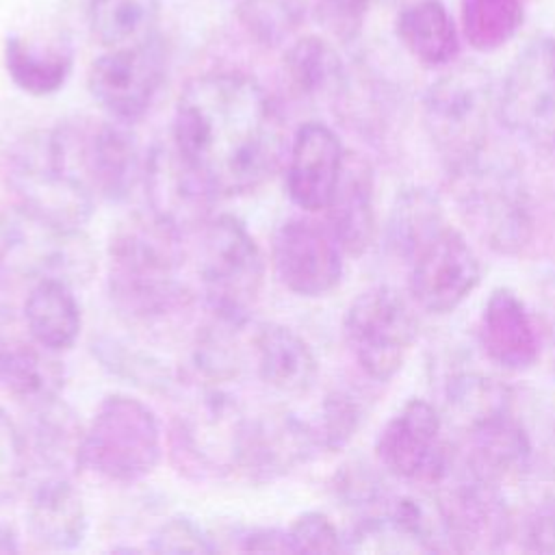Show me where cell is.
I'll use <instances>...</instances> for the list:
<instances>
[{
    "mask_svg": "<svg viewBox=\"0 0 555 555\" xmlns=\"http://www.w3.org/2000/svg\"><path fill=\"white\" fill-rule=\"evenodd\" d=\"M169 137L217 197L254 193L286 152L278 108L262 85L241 72L191 78L178 95Z\"/></svg>",
    "mask_w": 555,
    "mask_h": 555,
    "instance_id": "cell-1",
    "label": "cell"
},
{
    "mask_svg": "<svg viewBox=\"0 0 555 555\" xmlns=\"http://www.w3.org/2000/svg\"><path fill=\"white\" fill-rule=\"evenodd\" d=\"M26 531L43 548L69 551L87 535V509L69 477L48 475L28 499Z\"/></svg>",
    "mask_w": 555,
    "mask_h": 555,
    "instance_id": "cell-24",
    "label": "cell"
},
{
    "mask_svg": "<svg viewBox=\"0 0 555 555\" xmlns=\"http://www.w3.org/2000/svg\"><path fill=\"white\" fill-rule=\"evenodd\" d=\"M319 451L312 421L275 408L247 416L236 470L251 483H269L310 462Z\"/></svg>",
    "mask_w": 555,
    "mask_h": 555,
    "instance_id": "cell-19",
    "label": "cell"
},
{
    "mask_svg": "<svg viewBox=\"0 0 555 555\" xmlns=\"http://www.w3.org/2000/svg\"><path fill=\"white\" fill-rule=\"evenodd\" d=\"M343 334L364 375L388 382L401 371L418 336V323L405 297L379 284L353 297L343 317Z\"/></svg>",
    "mask_w": 555,
    "mask_h": 555,
    "instance_id": "cell-12",
    "label": "cell"
},
{
    "mask_svg": "<svg viewBox=\"0 0 555 555\" xmlns=\"http://www.w3.org/2000/svg\"><path fill=\"white\" fill-rule=\"evenodd\" d=\"M464 434V464L479 477L501 486L522 475L531 464V440L514 410H503L468 427Z\"/></svg>",
    "mask_w": 555,
    "mask_h": 555,
    "instance_id": "cell-23",
    "label": "cell"
},
{
    "mask_svg": "<svg viewBox=\"0 0 555 555\" xmlns=\"http://www.w3.org/2000/svg\"><path fill=\"white\" fill-rule=\"evenodd\" d=\"M2 63L11 82L28 95H52L72 76L74 50L65 41L39 46L11 33L2 43Z\"/></svg>",
    "mask_w": 555,
    "mask_h": 555,
    "instance_id": "cell-30",
    "label": "cell"
},
{
    "mask_svg": "<svg viewBox=\"0 0 555 555\" xmlns=\"http://www.w3.org/2000/svg\"><path fill=\"white\" fill-rule=\"evenodd\" d=\"M327 228L347 256H362L377 230L375 219V176L371 163L358 154L347 152L338 182L330 195Z\"/></svg>",
    "mask_w": 555,
    "mask_h": 555,
    "instance_id": "cell-21",
    "label": "cell"
},
{
    "mask_svg": "<svg viewBox=\"0 0 555 555\" xmlns=\"http://www.w3.org/2000/svg\"><path fill=\"white\" fill-rule=\"evenodd\" d=\"M306 0H241L238 20L262 46L282 43L304 20Z\"/></svg>",
    "mask_w": 555,
    "mask_h": 555,
    "instance_id": "cell-39",
    "label": "cell"
},
{
    "mask_svg": "<svg viewBox=\"0 0 555 555\" xmlns=\"http://www.w3.org/2000/svg\"><path fill=\"white\" fill-rule=\"evenodd\" d=\"M395 33L403 48L427 67L449 65L460 52L457 28L440 0L408 4L397 15Z\"/></svg>",
    "mask_w": 555,
    "mask_h": 555,
    "instance_id": "cell-31",
    "label": "cell"
},
{
    "mask_svg": "<svg viewBox=\"0 0 555 555\" xmlns=\"http://www.w3.org/2000/svg\"><path fill=\"white\" fill-rule=\"evenodd\" d=\"M65 369L54 351L33 338L0 330V386L28 410L61 397Z\"/></svg>",
    "mask_w": 555,
    "mask_h": 555,
    "instance_id": "cell-25",
    "label": "cell"
},
{
    "mask_svg": "<svg viewBox=\"0 0 555 555\" xmlns=\"http://www.w3.org/2000/svg\"><path fill=\"white\" fill-rule=\"evenodd\" d=\"M243 327L230 325L221 319H210L193 340L191 369L186 382L204 386H223L238 377L243 358L236 334Z\"/></svg>",
    "mask_w": 555,
    "mask_h": 555,
    "instance_id": "cell-35",
    "label": "cell"
},
{
    "mask_svg": "<svg viewBox=\"0 0 555 555\" xmlns=\"http://www.w3.org/2000/svg\"><path fill=\"white\" fill-rule=\"evenodd\" d=\"M254 356L262 384L282 395H306L319 377V362L308 340L282 323L256 327Z\"/></svg>",
    "mask_w": 555,
    "mask_h": 555,
    "instance_id": "cell-27",
    "label": "cell"
},
{
    "mask_svg": "<svg viewBox=\"0 0 555 555\" xmlns=\"http://www.w3.org/2000/svg\"><path fill=\"white\" fill-rule=\"evenodd\" d=\"M449 176L460 217L486 247L518 256L531 243L533 208L518 167L483 152Z\"/></svg>",
    "mask_w": 555,
    "mask_h": 555,
    "instance_id": "cell-3",
    "label": "cell"
},
{
    "mask_svg": "<svg viewBox=\"0 0 555 555\" xmlns=\"http://www.w3.org/2000/svg\"><path fill=\"white\" fill-rule=\"evenodd\" d=\"M462 33L477 52H494L522 26V0H460Z\"/></svg>",
    "mask_w": 555,
    "mask_h": 555,
    "instance_id": "cell-36",
    "label": "cell"
},
{
    "mask_svg": "<svg viewBox=\"0 0 555 555\" xmlns=\"http://www.w3.org/2000/svg\"><path fill=\"white\" fill-rule=\"evenodd\" d=\"M191 386L195 395L171 421L169 455L189 479H221L236 470L247 416L221 386Z\"/></svg>",
    "mask_w": 555,
    "mask_h": 555,
    "instance_id": "cell-7",
    "label": "cell"
},
{
    "mask_svg": "<svg viewBox=\"0 0 555 555\" xmlns=\"http://www.w3.org/2000/svg\"><path fill=\"white\" fill-rule=\"evenodd\" d=\"M241 551H260V553H293L288 542V531L278 527H254L245 529L238 535Z\"/></svg>",
    "mask_w": 555,
    "mask_h": 555,
    "instance_id": "cell-46",
    "label": "cell"
},
{
    "mask_svg": "<svg viewBox=\"0 0 555 555\" xmlns=\"http://www.w3.org/2000/svg\"><path fill=\"white\" fill-rule=\"evenodd\" d=\"M371 0H314L312 15L317 24L340 43H351L360 37L366 22Z\"/></svg>",
    "mask_w": 555,
    "mask_h": 555,
    "instance_id": "cell-44",
    "label": "cell"
},
{
    "mask_svg": "<svg viewBox=\"0 0 555 555\" xmlns=\"http://www.w3.org/2000/svg\"><path fill=\"white\" fill-rule=\"evenodd\" d=\"M17 551H20V544H17L15 529L7 522H0V555H11Z\"/></svg>",
    "mask_w": 555,
    "mask_h": 555,
    "instance_id": "cell-47",
    "label": "cell"
},
{
    "mask_svg": "<svg viewBox=\"0 0 555 555\" xmlns=\"http://www.w3.org/2000/svg\"><path fill=\"white\" fill-rule=\"evenodd\" d=\"M22 314L28 336L48 351H67L78 340L82 314L74 286L63 280H41L33 284L24 299Z\"/></svg>",
    "mask_w": 555,
    "mask_h": 555,
    "instance_id": "cell-28",
    "label": "cell"
},
{
    "mask_svg": "<svg viewBox=\"0 0 555 555\" xmlns=\"http://www.w3.org/2000/svg\"><path fill=\"white\" fill-rule=\"evenodd\" d=\"M375 455L392 477L431 486L451 466L457 449L442 436V416L436 405L412 397L379 431Z\"/></svg>",
    "mask_w": 555,
    "mask_h": 555,
    "instance_id": "cell-16",
    "label": "cell"
},
{
    "mask_svg": "<svg viewBox=\"0 0 555 555\" xmlns=\"http://www.w3.org/2000/svg\"><path fill=\"white\" fill-rule=\"evenodd\" d=\"M184 236L150 210L121 221L108 241L106 288L117 314L154 325L191 308L193 295L180 282Z\"/></svg>",
    "mask_w": 555,
    "mask_h": 555,
    "instance_id": "cell-2",
    "label": "cell"
},
{
    "mask_svg": "<svg viewBox=\"0 0 555 555\" xmlns=\"http://www.w3.org/2000/svg\"><path fill=\"white\" fill-rule=\"evenodd\" d=\"M343 256L327 225L293 217L271 234V264L280 284L299 297H323L343 280Z\"/></svg>",
    "mask_w": 555,
    "mask_h": 555,
    "instance_id": "cell-17",
    "label": "cell"
},
{
    "mask_svg": "<svg viewBox=\"0 0 555 555\" xmlns=\"http://www.w3.org/2000/svg\"><path fill=\"white\" fill-rule=\"evenodd\" d=\"M403 264L412 299L429 314L453 312L481 282L479 256L449 223L418 243Z\"/></svg>",
    "mask_w": 555,
    "mask_h": 555,
    "instance_id": "cell-15",
    "label": "cell"
},
{
    "mask_svg": "<svg viewBox=\"0 0 555 555\" xmlns=\"http://www.w3.org/2000/svg\"><path fill=\"white\" fill-rule=\"evenodd\" d=\"M89 347L102 369L145 392L173 397L182 388V375L173 373L154 353L128 345L121 338L98 336L91 340Z\"/></svg>",
    "mask_w": 555,
    "mask_h": 555,
    "instance_id": "cell-33",
    "label": "cell"
},
{
    "mask_svg": "<svg viewBox=\"0 0 555 555\" xmlns=\"http://www.w3.org/2000/svg\"><path fill=\"white\" fill-rule=\"evenodd\" d=\"M512 408L509 388L483 373H460L449 379L447 410L460 431Z\"/></svg>",
    "mask_w": 555,
    "mask_h": 555,
    "instance_id": "cell-37",
    "label": "cell"
},
{
    "mask_svg": "<svg viewBox=\"0 0 555 555\" xmlns=\"http://www.w3.org/2000/svg\"><path fill=\"white\" fill-rule=\"evenodd\" d=\"M429 488L449 551H499L512 540L514 522L499 486L473 473L460 453Z\"/></svg>",
    "mask_w": 555,
    "mask_h": 555,
    "instance_id": "cell-11",
    "label": "cell"
},
{
    "mask_svg": "<svg viewBox=\"0 0 555 555\" xmlns=\"http://www.w3.org/2000/svg\"><path fill=\"white\" fill-rule=\"evenodd\" d=\"M7 186L15 206L61 225L82 228L95 206V195L61 160L52 132L26 139L7 156Z\"/></svg>",
    "mask_w": 555,
    "mask_h": 555,
    "instance_id": "cell-10",
    "label": "cell"
},
{
    "mask_svg": "<svg viewBox=\"0 0 555 555\" xmlns=\"http://www.w3.org/2000/svg\"><path fill=\"white\" fill-rule=\"evenodd\" d=\"M26 447L28 457L33 455L48 475L74 477L85 468V434L87 427L80 423L72 405L61 397L30 408Z\"/></svg>",
    "mask_w": 555,
    "mask_h": 555,
    "instance_id": "cell-26",
    "label": "cell"
},
{
    "mask_svg": "<svg viewBox=\"0 0 555 555\" xmlns=\"http://www.w3.org/2000/svg\"><path fill=\"white\" fill-rule=\"evenodd\" d=\"M444 223L442 202L431 189L405 186L397 193L386 221V247L397 260L405 262L416 245Z\"/></svg>",
    "mask_w": 555,
    "mask_h": 555,
    "instance_id": "cell-32",
    "label": "cell"
},
{
    "mask_svg": "<svg viewBox=\"0 0 555 555\" xmlns=\"http://www.w3.org/2000/svg\"><path fill=\"white\" fill-rule=\"evenodd\" d=\"M50 132L65 167L95 197L119 204L143 182L145 158L130 124L113 117H80L65 119Z\"/></svg>",
    "mask_w": 555,
    "mask_h": 555,
    "instance_id": "cell-8",
    "label": "cell"
},
{
    "mask_svg": "<svg viewBox=\"0 0 555 555\" xmlns=\"http://www.w3.org/2000/svg\"><path fill=\"white\" fill-rule=\"evenodd\" d=\"M366 408L362 399L349 388H334L325 395L319 418L312 421L321 451H340L358 434L364 423Z\"/></svg>",
    "mask_w": 555,
    "mask_h": 555,
    "instance_id": "cell-38",
    "label": "cell"
},
{
    "mask_svg": "<svg viewBox=\"0 0 555 555\" xmlns=\"http://www.w3.org/2000/svg\"><path fill=\"white\" fill-rule=\"evenodd\" d=\"M332 490L343 505L360 509L362 516L382 512L392 501L386 483L364 462L343 464L332 479Z\"/></svg>",
    "mask_w": 555,
    "mask_h": 555,
    "instance_id": "cell-40",
    "label": "cell"
},
{
    "mask_svg": "<svg viewBox=\"0 0 555 555\" xmlns=\"http://www.w3.org/2000/svg\"><path fill=\"white\" fill-rule=\"evenodd\" d=\"M28 475V447L24 434L0 408V505L13 501Z\"/></svg>",
    "mask_w": 555,
    "mask_h": 555,
    "instance_id": "cell-41",
    "label": "cell"
},
{
    "mask_svg": "<svg viewBox=\"0 0 555 555\" xmlns=\"http://www.w3.org/2000/svg\"><path fill=\"white\" fill-rule=\"evenodd\" d=\"M156 414L137 397L108 395L85 434V468L115 483L145 479L160 462Z\"/></svg>",
    "mask_w": 555,
    "mask_h": 555,
    "instance_id": "cell-9",
    "label": "cell"
},
{
    "mask_svg": "<svg viewBox=\"0 0 555 555\" xmlns=\"http://www.w3.org/2000/svg\"><path fill=\"white\" fill-rule=\"evenodd\" d=\"M520 548L525 553L555 555V494L540 499L520 525Z\"/></svg>",
    "mask_w": 555,
    "mask_h": 555,
    "instance_id": "cell-45",
    "label": "cell"
},
{
    "mask_svg": "<svg viewBox=\"0 0 555 555\" xmlns=\"http://www.w3.org/2000/svg\"><path fill=\"white\" fill-rule=\"evenodd\" d=\"M98 269L95 247L82 228H69L20 206L0 217V286H33L41 280L87 284Z\"/></svg>",
    "mask_w": 555,
    "mask_h": 555,
    "instance_id": "cell-4",
    "label": "cell"
},
{
    "mask_svg": "<svg viewBox=\"0 0 555 555\" xmlns=\"http://www.w3.org/2000/svg\"><path fill=\"white\" fill-rule=\"evenodd\" d=\"M143 186L147 210L182 236L202 230L210 219L215 199H219L182 156L171 137L150 147L143 167Z\"/></svg>",
    "mask_w": 555,
    "mask_h": 555,
    "instance_id": "cell-18",
    "label": "cell"
},
{
    "mask_svg": "<svg viewBox=\"0 0 555 555\" xmlns=\"http://www.w3.org/2000/svg\"><path fill=\"white\" fill-rule=\"evenodd\" d=\"M496 115L505 128L535 145L555 143V39L531 41L507 69Z\"/></svg>",
    "mask_w": 555,
    "mask_h": 555,
    "instance_id": "cell-14",
    "label": "cell"
},
{
    "mask_svg": "<svg viewBox=\"0 0 555 555\" xmlns=\"http://www.w3.org/2000/svg\"><path fill=\"white\" fill-rule=\"evenodd\" d=\"M199 293L210 317L245 327L264 282L262 251L234 215L210 217L199 230Z\"/></svg>",
    "mask_w": 555,
    "mask_h": 555,
    "instance_id": "cell-5",
    "label": "cell"
},
{
    "mask_svg": "<svg viewBox=\"0 0 555 555\" xmlns=\"http://www.w3.org/2000/svg\"><path fill=\"white\" fill-rule=\"evenodd\" d=\"M160 0H89L87 24L104 48L126 46L154 35Z\"/></svg>",
    "mask_w": 555,
    "mask_h": 555,
    "instance_id": "cell-34",
    "label": "cell"
},
{
    "mask_svg": "<svg viewBox=\"0 0 555 555\" xmlns=\"http://www.w3.org/2000/svg\"><path fill=\"white\" fill-rule=\"evenodd\" d=\"M551 150H553V152H555V143H553V145H551Z\"/></svg>",
    "mask_w": 555,
    "mask_h": 555,
    "instance_id": "cell-48",
    "label": "cell"
},
{
    "mask_svg": "<svg viewBox=\"0 0 555 555\" xmlns=\"http://www.w3.org/2000/svg\"><path fill=\"white\" fill-rule=\"evenodd\" d=\"M492 111V78L477 63H462L427 87L421 104L423 128L449 171L486 152Z\"/></svg>",
    "mask_w": 555,
    "mask_h": 555,
    "instance_id": "cell-6",
    "label": "cell"
},
{
    "mask_svg": "<svg viewBox=\"0 0 555 555\" xmlns=\"http://www.w3.org/2000/svg\"><path fill=\"white\" fill-rule=\"evenodd\" d=\"M167 72L165 41L154 33L141 41L108 48L93 59L87 89L108 117L134 124L152 106Z\"/></svg>",
    "mask_w": 555,
    "mask_h": 555,
    "instance_id": "cell-13",
    "label": "cell"
},
{
    "mask_svg": "<svg viewBox=\"0 0 555 555\" xmlns=\"http://www.w3.org/2000/svg\"><path fill=\"white\" fill-rule=\"evenodd\" d=\"M145 548L152 553L199 555V553H215L217 544L193 518L171 516L152 531Z\"/></svg>",
    "mask_w": 555,
    "mask_h": 555,
    "instance_id": "cell-42",
    "label": "cell"
},
{
    "mask_svg": "<svg viewBox=\"0 0 555 555\" xmlns=\"http://www.w3.org/2000/svg\"><path fill=\"white\" fill-rule=\"evenodd\" d=\"M288 531V542L293 553H338L345 551V535L330 520L327 514L319 509H308L299 514Z\"/></svg>",
    "mask_w": 555,
    "mask_h": 555,
    "instance_id": "cell-43",
    "label": "cell"
},
{
    "mask_svg": "<svg viewBox=\"0 0 555 555\" xmlns=\"http://www.w3.org/2000/svg\"><path fill=\"white\" fill-rule=\"evenodd\" d=\"M347 150L338 134L321 124L306 121L297 128L286 160V193L291 202L306 210H323L343 171Z\"/></svg>",
    "mask_w": 555,
    "mask_h": 555,
    "instance_id": "cell-20",
    "label": "cell"
},
{
    "mask_svg": "<svg viewBox=\"0 0 555 555\" xmlns=\"http://www.w3.org/2000/svg\"><path fill=\"white\" fill-rule=\"evenodd\" d=\"M282 69L291 91L312 102L338 100L349 85L340 54L319 35H304L295 39L282 56Z\"/></svg>",
    "mask_w": 555,
    "mask_h": 555,
    "instance_id": "cell-29",
    "label": "cell"
},
{
    "mask_svg": "<svg viewBox=\"0 0 555 555\" xmlns=\"http://www.w3.org/2000/svg\"><path fill=\"white\" fill-rule=\"evenodd\" d=\"M479 345L490 362L520 373L540 358L538 332L525 301L507 286H496L481 310Z\"/></svg>",
    "mask_w": 555,
    "mask_h": 555,
    "instance_id": "cell-22",
    "label": "cell"
}]
</instances>
